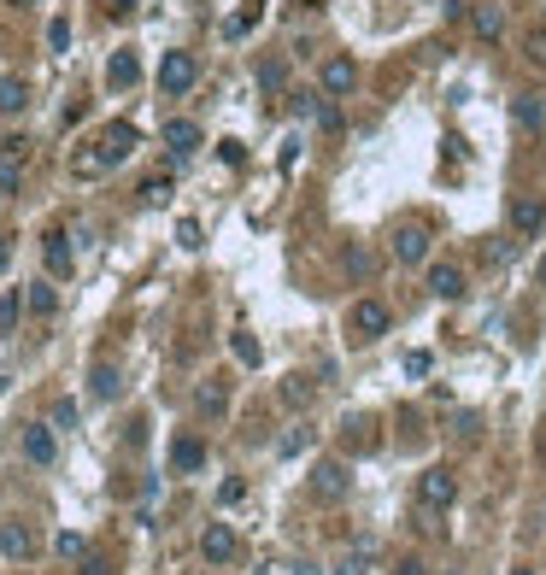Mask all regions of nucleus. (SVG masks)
Segmentation results:
<instances>
[{
  "label": "nucleus",
  "instance_id": "33",
  "mask_svg": "<svg viewBox=\"0 0 546 575\" xmlns=\"http://www.w3.org/2000/svg\"><path fill=\"white\" fill-rule=\"evenodd\" d=\"M177 241L194 253V247H200V223H194V218H182V223H177Z\"/></svg>",
  "mask_w": 546,
  "mask_h": 575
},
{
  "label": "nucleus",
  "instance_id": "14",
  "mask_svg": "<svg viewBox=\"0 0 546 575\" xmlns=\"http://www.w3.org/2000/svg\"><path fill=\"white\" fill-rule=\"evenodd\" d=\"M141 83V59L130 54V47H118V54L106 59V89H135Z\"/></svg>",
  "mask_w": 546,
  "mask_h": 575
},
{
  "label": "nucleus",
  "instance_id": "12",
  "mask_svg": "<svg viewBox=\"0 0 546 575\" xmlns=\"http://www.w3.org/2000/svg\"><path fill=\"white\" fill-rule=\"evenodd\" d=\"M171 470H177V476L206 470V441L200 434H177V441H171Z\"/></svg>",
  "mask_w": 546,
  "mask_h": 575
},
{
  "label": "nucleus",
  "instance_id": "32",
  "mask_svg": "<svg viewBox=\"0 0 546 575\" xmlns=\"http://www.w3.org/2000/svg\"><path fill=\"white\" fill-rule=\"evenodd\" d=\"M429 365H435V358H429L424 346H417V353H405V376H429Z\"/></svg>",
  "mask_w": 546,
  "mask_h": 575
},
{
  "label": "nucleus",
  "instance_id": "13",
  "mask_svg": "<svg viewBox=\"0 0 546 575\" xmlns=\"http://www.w3.org/2000/svg\"><path fill=\"white\" fill-rule=\"evenodd\" d=\"M470 30H476V42H500V35H505V12L500 6H493V0H476V6H470Z\"/></svg>",
  "mask_w": 546,
  "mask_h": 575
},
{
  "label": "nucleus",
  "instance_id": "38",
  "mask_svg": "<svg viewBox=\"0 0 546 575\" xmlns=\"http://www.w3.org/2000/svg\"><path fill=\"white\" fill-rule=\"evenodd\" d=\"M83 575H112V564L106 558H83Z\"/></svg>",
  "mask_w": 546,
  "mask_h": 575
},
{
  "label": "nucleus",
  "instance_id": "8",
  "mask_svg": "<svg viewBox=\"0 0 546 575\" xmlns=\"http://www.w3.org/2000/svg\"><path fill=\"white\" fill-rule=\"evenodd\" d=\"M388 253L400 258V265H424V258H429V229H424V223H400L394 241H388Z\"/></svg>",
  "mask_w": 546,
  "mask_h": 575
},
{
  "label": "nucleus",
  "instance_id": "40",
  "mask_svg": "<svg viewBox=\"0 0 546 575\" xmlns=\"http://www.w3.org/2000/svg\"><path fill=\"white\" fill-rule=\"evenodd\" d=\"M400 575H424V564H417V558H405V564H400Z\"/></svg>",
  "mask_w": 546,
  "mask_h": 575
},
{
  "label": "nucleus",
  "instance_id": "22",
  "mask_svg": "<svg viewBox=\"0 0 546 575\" xmlns=\"http://www.w3.org/2000/svg\"><path fill=\"white\" fill-rule=\"evenodd\" d=\"M89 394H94V399H118V394H123L118 365H94V370H89Z\"/></svg>",
  "mask_w": 546,
  "mask_h": 575
},
{
  "label": "nucleus",
  "instance_id": "10",
  "mask_svg": "<svg viewBox=\"0 0 546 575\" xmlns=\"http://www.w3.org/2000/svg\"><path fill=\"white\" fill-rule=\"evenodd\" d=\"M24 458L42 464V470L59 458V429H54V423H30V429H24Z\"/></svg>",
  "mask_w": 546,
  "mask_h": 575
},
{
  "label": "nucleus",
  "instance_id": "37",
  "mask_svg": "<svg viewBox=\"0 0 546 575\" xmlns=\"http://www.w3.org/2000/svg\"><path fill=\"white\" fill-rule=\"evenodd\" d=\"M218 153H223V165H241V159H247L241 141H218Z\"/></svg>",
  "mask_w": 546,
  "mask_h": 575
},
{
  "label": "nucleus",
  "instance_id": "42",
  "mask_svg": "<svg viewBox=\"0 0 546 575\" xmlns=\"http://www.w3.org/2000/svg\"><path fill=\"white\" fill-rule=\"evenodd\" d=\"M535 282H541V288H546V258H541V265H535Z\"/></svg>",
  "mask_w": 546,
  "mask_h": 575
},
{
  "label": "nucleus",
  "instance_id": "20",
  "mask_svg": "<svg viewBox=\"0 0 546 575\" xmlns=\"http://www.w3.org/2000/svg\"><path fill=\"white\" fill-rule=\"evenodd\" d=\"M429 294L435 299H464V270L458 265H429Z\"/></svg>",
  "mask_w": 546,
  "mask_h": 575
},
{
  "label": "nucleus",
  "instance_id": "9",
  "mask_svg": "<svg viewBox=\"0 0 546 575\" xmlns=\"http://www.w3.org/2000/svg\"><path fill=\"white\" fill-rule=\"evenodd\" d=\"M512 229L523 235V241H535V235L546 229V194H517V206H512Z\"/></svg>",
  "mask_w": 546,
  "mask_h": 575
},
{
  "label": "nucleus",
  "instance_id": "45",
  "mask_svg": "<svg viewBox=\"0 0 546 575\" xmlns=\"http://www.w3.org/2000/svg\"><path fill=\"white\" fill-rule=\"evenodd\" d=\"M12 6H35V0H12Z\"/></svg>",
  "mask_w": 546,
  "mask_h": 575
},
{
  "label": "nucleus",
  "instance_id": "36",
  "mask_svg": "<svg viewBox=\"0 0 546 575\" xmlns=\"http://www.w3.org/2000/svg\"><path fill=\"white\" fill-rule=\"evenodd\" d=\"M282 394H288V399H294V405H306V399H312V387H306V376H294L288 387H282Z\"/></svg>",
  "mask_w": 546,
  "mask_h": 575
},
{
  "label": "nucleus",
  "instance_id": "3",
  "mask_svg": "<svg viewBox=\"0 0 546 575\" xmlns=\"http://www.w3.org/2000/svg\"><path fill=\"white\" fill-rule=\"evenodd\" d=\"M200 558H206L212 570L235 564V558H241V534H235L229 522H206V529H200Z\"/></svg>",
  "mask_w": 546,
  "mask_h": 575
},
{
  "label": "nucleus",
  "instance_id": "17",
  "mask_svg": "<svg viewBox=\"0 0 546 575\" xmlns=\"http://www.w3.org/2000/svg\"><path fill=\"white\" fill-rule=\"evenodd\" d=\"M512 118H517V130H523V135H541L546 130V100L541 94H517L512 100Z\"/></svg>",
  "mask_w": 546,
  "mask_h": 575
},
{
  "label": "nucleus",
  "instance_id": "30",
  "mask_svg": "<svg viewBox=\"0 0 546 575\" xmlns=\"http://www.w3.org/2000/svg\"><path fill=\"white\" fill-rule=\"evenodd\" d=\"M229 346H235V358H241V365H258V341H253L247 329H235V335H229Z\"/></svg>",
  "mask_w": 546,
  "mask_h": 575
},
{
  "label": "nucleus",
  "instance_id": "26",
  "mask_svg": "<svg viewBox=\"0 0 546 575\" xmlns=\"http://www.w3.org/2000/svg\"><path fill=\"white\" fill-rule=\"evenodd\" d=\"M18 317H24V294H18V288H6V294H0V335L18 329Z\"/></svg>",
  "mask_w": 546,
  "mask_h": 575
},
{
  "label": "nucleus",
  "instance_id": "46",
  "mask_svg": "<svg viewBox=\"0 0 546 575\" xmlns=\"http://www.w3.org/2000/svg\"><path fill=\"white\" fill-rule=\"evenodd\" d=\"M453 575H464V570H453Z\"/></svg>",
  "mask_w": 546,
  "mask_h": 575
},
{
  "label": "nucleus",
  "instance_id": "15",
  "mask_svg": "<svg viewBox=\"0 0 546 575\" xmlns=\"http://www.w3.org/2000/svg\"><path fill=\"white\" fill-rule=\"evenodd\" d=\"M24 159H30V153H24V141H6V147H0V200L18 194V182H24Z\"/></svg>",
  "mask_w": 546,
  "mask_h": 575
},
{
  "label": "nucleus",
  "instance_id": "28",
  "mask_svg": "<svg viewBox=\"0 0 546 575\" xmlns=\"http://www.w3.org/2000/svg\"><path fill=\"white\" fill-rule=\"evenodd\" d=\"M523 59H529V65H541V71H546V30H541V24L523 35Z\"/></svg>",
  "mask_w": 546,
  "mask_h": 575
},
{
  "label": "nucleus",
  "instance_id": "2",
  "mask_svg": "<svg viewBox=\"0 0 546 575\" xmlns=\"http://www.w3.org/2000/svg\"><path fill=\"white\" fill-rule=\"evenodd\" d=\"M394 323V311L382 306V299H353V311H346V329H353V341H382Z\"/></svg>",
  "mask_w": 546,
  "mask_h": 575
},
{
  "label": "nucleus",
  "instance_id": "44",
  "mask_svg": "<svg viewBox=\"0 0 546 575\" xmlns=\"http://www.w3.org/2000/svg\"><path fill=\"white\" fill-rule=\"evenodd\" d=\"M294 6H324V0H294Z\"/></svg>",
  "mask_w": 546,
  "mask_h": 575
},
{
  "label": "nucleus",
  "instance_id": "34",
  "mask_svg": "<svg viewBox=\"0 0 546 575\" xmlns=\"http://www.w3.org/2000/svg\"><path fill=\"white\" fill-rule=\"evenodd\" d=\"M47 423H54V429H71V423H77V405H71V399H59V405H54V417H47Z\"/></svg>",
  "mask_w": 546,
  "mask_h": 575
},
{
  "label": "nucleus",
  "instance_id": "5",
  "mask_svg": "<svg viewBox=\"0 0 546 575\" xmlns=\"http://www.w3.org/2000/svg\"><path fill=\"white\" fill-rule=\"evenodd\" d=\"M346 487H353V470H346L341 458H317L312 464V499L335 505V499H346Z\"/></svg>",
  "mask_w": 546,
  "mask_h": 575
},
{
  "label": "nucleus",
  "instance_id": "4",
  "mask_svg": "<svg viewBox=\"0 0 546 575\" xmlns=\"http://www.w3.org/2000/svg\"><path fill=\"white\" fill-rule=\"evenodd\" d=\"M194 83H200V65H194V54H165L159 59V94H189Z\"/></svg>",
  "mask_w": 546,
  "mask_h": 575
},
{
  "label": "nucleus",
  "instance_id": "16",
  "mask_svg": "<svg viewBox=\"0 0 546 575\" xmlns=\"http://www.w3.org/2000/svg\"><path fill=\"white\" fill-rule=\"evenodd\" d=\"M165 147L177 159H189L194 147H200V123H194V118H165Z\"/></svg>",
  "mask_w": 546,
  "mask_h": 575
},
{
  "label": "nucleus",
  "instance_id": "35",
  "mask_svg": "<svg viewBox=\"0 0 546 575\" xmlns=\"http://www.w3.org/2000/svg\"><path fill=\"white\" fill-rule=\"evenodd\" d=\"M317 130H341V112H335V100L317 106Z\"/></svg>",
  "mask_w": 546,
  "mask_h": 575
},
{
  "label": "nucleus",
  "instance_id": "41",
  "mask_svg": "<svg viewBox=\"0 0 546 575\" xmlns=\"http://www.w3.org/2000/svg\"><path fill=\"white\" fill-rule=\"evenodd\" d=\"M6 258H12V247H6V235H0V270H6Z\"/></svg>",
  "mask_w": 546,
  "mask_h": 575
},
{
  "label": "nucleus",
  "instance_id": "1",
  "mask_svg": "<svg viewBox=\"0 0 546 575\" xmlns=\"http://www.w3.org/2000/svg\"><path fill=\"white\" fill-rule=\"evenodd\" d=\"M417 505L435 511V517H441V511H453L458 505V476L446 464H429L424 476H417Z\"/></svg>",
  "mask_w": 546,
  "mask_h": 575
},
{
  "label": "nucleus",
  "instance_id": "18",
  "mask_svg": "<svg viewBox=\"0 0 546 575\" xmlns=\"http://www.w3.org/2000/svg\"><path fill=\"white\" fill-rule=\"evenodd\" d=\"M0 552L18 558V564H24V558H35V529H30V522H6V529H0Z\"/></svg>",
  "mask_w": 546,
  "mask_h": 575
},
{
  "label": "nucleus",
  "instance_id": "31",
  "mask_svg": "<svg viewBox=\"0 0 546 575\" xmlns=\"http://www.w3.org/2000/svg\"><path fill=\"white\" fill-rule=\"evenodd\" d=\"M47 47H54V54H65V47H71V24H65V18L47 24Z\"/></svg>",
  "mask_w": 546,
  "mask_h": 575
},
{
  "label": "nucleus",
  "instance_id": "25",
  "mask_svg": "<svg viewBox=\"0 0 546 575\" xmlns=\"http://www.w3.org/2000/svg\"><path fill=\"white\" fill-rule=\"evenodd\" d=\"M54 552L71 558V564H83V558H89V541H83L77 529H59V534H54Z\"/></svg>",
  "mask_w": 546,
  "mask_h": 575
},
{
  "label": "nucleus",
  "instance_id": "43",
  "mask_svg": "<svg viewBox=\"0 0 546 575\" xmlns=\"http://www.w3.org/2000/svg\"><path fill=\"white\" fill-rule=\"evenodd\" d=\"M512 575H541V570H529V564H517V570H512Z\"/></svg>",
  "mask_w": 546,
  "mask_h": 575
},
{
  "label": "nucleus",
  "instance_id": "24",
  "mask_svg": "<svg viewBox=\"0 0 546 575\" xmlns=\"http://www.w3.org/2000/svg\"><path fill=\"white\" fill-rule=\"evenodd\" d=\"M24 306H30L35 317H54V311H59V294H54V282H30V294H24Z\"/></svg>",
  "mask_w": 546,
  "mask_h": 575
},
{
  "label": "nucleus",
  "instance_id": "23",
  "mask_svg": "<svg viewBox=\"0 0 546 575\" xmlns=\"http://www.w3.org/2000/svg\"><path fill=\"white\" fill-rule=\"evenodd\" d=\"M24 106H30V83L24 77H0V112L12 118V112H24Z\"/></svg>",
  "mask_w": 546,
  "mask_h": 575
},
{
  "label": "nucleus",
  "instance_id": "29",
  "mask_svg": "<svg viewBox=\"0 0 546 575\" xmlns=\"http://www.w3.org/2000/svg\"><path fill=\"white\" fill-rule=\"evenodd\" d=\"M171 200V177H147L141 182V206H165Z\"/></svg>",
  "mask_w": 546,
  "mask_h": 575
},
{
  "label": "nucleus",
  "instance_id": "7",
  "mask_svg": "<svg viewBox=\"0 0 546 575\" xmlns=\"http://www.w3.org/2000/svg\"><path fill=\"white\" fill-rule=\"evenodd\" d=\"M94 147H101V153H106V165H123V159H130L135 147H141V130L118 118V123H106V130L94 135Z\"/></svg>",
  "mask_w": 546,
  "mask_h": 575
},
{
  "label": "nucleus",
  "instance_id": "21",
  "mask_svg": "<svg viewBox=\"0 0 546 575\" xmlns=\"http://www.w3.org/2000/svg\"><path fill=\"white\" fill-rule=\"evenodd\" d=\"M106 171H112V165H106V153H101L94 141L71 153V177H77V182H94V177H106Z\"/></svg>",
  "mask_w": 546,
  "mask_h": 575
},
{
  "label": "nucleus",
  "instance_id": "39",
  "mask_svg": "<svg viewBox=\"0 0 546 575\" xmlns=\"http://www.w3.org/2000/svg\"><path fill=\"white\" fill-rule=\"evenodd\" d=\"M106 12H135V0H106Z\"/></svg>",
  "mask_w": 546,
  "mask_h": 575
},
{
  "label": "nucleus",
  "instance_id": "27",
  "mask_svg": "<svg viewBox=\"0 0 546 575\" xmlns=\"http://www.w3.org/2000/svg\"><path fill=\"white\" fill-rule=\"evenodd\" d=\"M282 83H288V65H282V59H265V65H258V89H265V94H277Z\"/></svg>",
  "mask_w": 546,
  "mask_h": 575
},
{
  "label": "nucleus",
  "instance_id": "19",
  "mask_svg": "<svg viewBox=\"0 0 546 575\" xmlns=\"http://www.w3.org/2000/svg\"><path fill=\"white\" fill-rule=\"evenodd\" d=\"M194 411H200V417H223V411H229V387H223V376L194 387Z\"/></svg>",
  "mask_w": 546,
  "mask_h": 575
},
{
  "label": "nucleus",
  "instance_id": "11",
  "mask_svg": "<svg viewBox=\"0 0 546 575\" xmlns=\"http://www.w3.org/2000/svg\"><path fill=\"white\" fill-rule=\"evenodd\" d=\"M42 258H47V277H71V270H77L71 235H65V229H47V235H42Z\"/></svg>",
  "mask_w": 546,
  "mask_h": 575
},
{
  "label": "nucleus",
  "instance_id": "6",
  "mask_svg": "<svg viewBox=\"0 0 546 575\" xmlns=\"http://www.w3.org/2000/svg\"><path fill=\"white\" fill-rule=\"evenodd\" d=\"M317 83H324V94H329V100H346V94L358 89V59L329 54L324 65H317Z\"/></svg>",
  "mask_w": 546,
  "mask_h": 575
}]
</instances>
